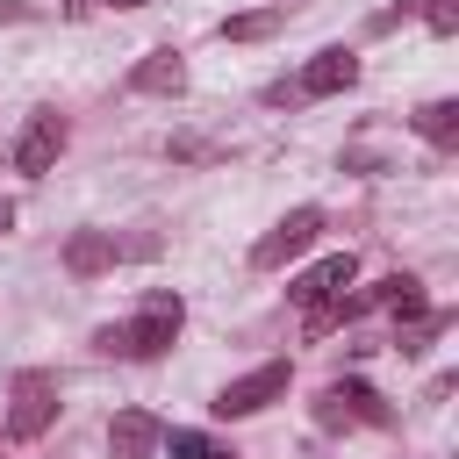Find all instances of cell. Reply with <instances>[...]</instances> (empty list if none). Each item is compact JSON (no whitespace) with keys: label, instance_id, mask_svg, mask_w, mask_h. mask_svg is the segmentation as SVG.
I'll use <instances>...</instances> for the list:
<instances>
[{"label":"cell","instance_id":"obj_1","mask_svg":"<svg viewBox=\"0 0 459 459\" xmlns=\"http://www.w3.org/2000/svg\"><path fill=\"white\" fill-rule=\"evenodd\" d=\"M179 323H186V301L172 287H151L136 301V323H108V330H93V344L108 359H158V351H172Z\"/></svg>","mask_w":459,"mask_h":459},{"label":"cell","instance_id":"obj_2","mask_svg":"<svg viewBox=\"0 0 459 459\" xmlns=\"http://www.w3.org/2000/svg\"><path fill=\"white\" fill-rule=\"evenodd\" d=\"M50 416H57V373L22 366V373L7 380V437H43Z\"/></svg>","mask_w":459,"mask_h":459},{"label":"cell","instance_id":"obj_3","mask_svg":"<svg viewBox=\"0 0 459 459\" xmlns=\"http://www.w3.org/2000/svg\"><path fill=\"white\" fill-rule=\"evenodd\" d=\"M316 237H323V208H287V215L251 244V265H258V273H280V265H287V258H301Z\"/></svg>","mask_w":459,"mask_h":459},{"label":"cell","instance_id":"obj_4","mask_svg":"<svg viewBox=\"0 0 459 459\" xmlns=\"http://www.w3.org/2000/svg\"><path fill=\"white\" fill-rule=\"evenodd\" d=\"M287 394V359H265V366H251L244 380H230L222 394H215V416H258L265 402H280Z\"/></svg>","mask_w":459,"mask_h":459},{"label":"cell","instance_id":"obj_5","mask_svg":"<svg viewBox=\"0 0 459 459\" xmlns=\"http://www.w3.org/2000/svg\"><path fill=\"white\" fill-rule=\"evenodd\" d=\"M351 273H359V258H351V251H330V258H316V265H301V273L287 280V301L323 308V301H337V294L351 287Z\"/></svg>","mask_w":459,"mask_h":459},{"label":"cell","instance_id":"obj_6","mask_svg":"<svg viewBox=\"0 0 459 459\" xmlns=\"http://www.w3.org/2000/svg\"><path fill=\"white\" fill-rule=\"evenodd\" d=\"M65 136H72V129H65V115H50V108H43V115H29V129L14 136V172L43 179V172L57 165V151H65Z\"/></svg>","mask_w":459,"mask_h":459},{"label":"cell","instance_id":"obj_7","mask_svg":"<svg viewBox=\"0 0 459 459\" xmlns=\"http://www.w3.org/2000/svg\"><path fill=\"white\" fill-rule=\"evenodd\" d=\"M344 86H359V57L337 43V50H316L308 57V72L294 79V93L301 100H330V93H344Z\"/></svg>","mask_w":459,"mask_h":459},{"label":"cell","instance_id":"obj_8","mask_svg":"<svg viewBox=\"0 0 459 459\" xmlns=\"http://www.w3.org/2000/svg\"><path fill=\"white\" fill-rule=\"evenodd\" d=\"M323 423H394V409L366 380H337V387H323Z\"/></svg>","mask_w":459,"mask_h":459},{"label":"cell","instance_id":"obj_9","mask_svg":"<svg viewBox=\"0 0 459 459\" xmlns=\"http://www.w3.org/2000/svg\"><path fill=\"white\" fill-rule=\"evenodd\" d=\"M158 437H165V423H158L151 409H122V416L108 423V452H115V459H158Z\"/></svg>","mask_w":459,"mask_h":459},{"label":"cell","instance_id":"obj_10","mask_svg":"<svg viewBox=\"0 0 459 459\" xmlns=\"http://www.w3.org/2000/svg\"><path fill=\"white\" fill-rule=\"evenodd\" d=\"M115 258H122L115 230H72V244H65V273H72V280H93V273H108Z\"/></svg>","mask_w":459,"mask_h":459},{"label":"cell","instance_id":"obj_11","mask_svg":"<svg viewBox=\"0 0 459 459\" xmlns=\"http://www.w3.org/2000/svg\"><path fill=\"white\" fill-rule=\"evenodd\" d=\"M129 93H186V65L179 50H143L129 72Z\"/></svg>","mask_w":459,"mask_h":459},{"label":"cell","instance_id":"obj_12","mask_svg":"<svg viewBox=\"0 0 459 459\" xmlns=\"http://www.w3.org/2000/svg\"><path fill=\"white\" fill-rule=\"evenodd\" d=\"M416 136H430L437 151H452V143H459V100H430V108H416Z\"/></svg>","mask_w":459,"mask_h":459},{"label":"cell","instance_id":"obj_13","mask_svg":"<svg viewBox=\"0 0 459 459\" xmlns=\"http://www.w3.org/2000/svg\"><path fill=\"white\" fill-rule=\"evenodd\" d=\"M280 22H287V0H280V7H251V14H230V22H222V36H230V43H258V36H273Z\"/></svg>","mask_w":459,"mask_h":459},{"label":"cell","instance_id":"obj_14","mask_svg":"<svg viewBox=\"0 0 459 459\" xmlns=\"http://www.w3.org/2000/svg\"><path fill=\"white\" fill-rule=\"evenodd\" d=\"M158 452H165V459H230L208 430H165V437H158Z\"/></svg>","mask_w":459,"mask_h":459},{"label":"cell","instance_id":"obj_15","mask_svg":"<svg viewBox=\"0 0 459 459\" xmlns=\"http://www.w3.org/2000/svg\"><path fill=\"white\" fill-rule=\"evenodd\" d=\"M423 29L430 36H452L459 29V0H423Z\"/></svg>","mask_w":459,"mask_h":459},{"label":"cell","instance_id":"obj_16","mask_svg":"<svg viewBox=\"0 0 459 459\" xmlns=\"http://www.w3.org/2000/svg\"><path fill=\"white\" fill-rule=\"evenodd\" d=\"M265 100H273V108H294L301 93H294V79H273V86H265Z\"/></svg>","mask_w":459,"mask_h":459},{"label":"cell","instance_id":"obj_17","mask_svg":"<svg viewBox=\"0 0 459 459\" xmlns=\"http://www.w3.org/2000/svg\"><path fill=\"white\" fill-rule=\"evenodd\" d=\"M86 7H115V14H129V7H151V0H72V14H86Z\"/></svg>","mask_w":459,"mask_h":459},{"label":"cell","instance_id":"obj_18","mask_svg":"<svg viewBox=\"0 0 459 459\" xmlns=\"http://www.w3.org/2000/svg\"><path fill=\"white\" fill-rule=\"evenodd\" d=\"M7 230H14V208H7V201H0V237H7Z\"/></svg>","mask_w":459,"mask_h":459}]
</instances>
